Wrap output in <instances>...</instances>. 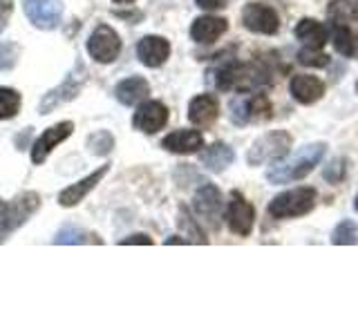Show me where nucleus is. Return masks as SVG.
<instances>
[{
    "label": "nucleus",
    "mask_w": 358,
    "mask_h": 335,
    "mask_svg": "<svg viewBox=\"0 0 358 335\" xmlns=\"http://www.w3.org/2000/svg\"><path fill=\"white\" fill-rule=\"evenodd\" d=\"M273 70L262 61H227L215 70V87L222 92H257L273 83Z\"/></svg>",
    "instance_id": "nucleus-1"
},
{
    "label": "nucleus",
    "mask_w": 358,
    "mask_h": 335,
    "mask_svg": "<svg viewBox=\"0 0 358 335\" xmlns=\"http://www.w3.org/2000/svg\"><path fill=\"white\" fill-rule=\"evenodd\" d=\"M327 154V143L318 141V143H309L305 148H300L294 156H285V159L275 161L271 168L266 170L268 184H291V181H300L307 174L316 170V165H320L322 156Z\"/></svg>",
    "instance_id": "nucleus-2"
},
{
    "label": "nucleus",
    "mask_w": 358,
    "mask_h": 335,
    "mask_svg": "<svg viewBox=\"0 0 358 335\" xmlns=\"http://www.w3.org/2000/svg\"><path fill=\"white\" fill-rule=\"evenodd\" d=\"M316 199H318V193H316V188H311V186L285 190V193H280L271 199V204H268V215L275 219L305 217L316 208Z\"/></svg>",
    "instance_id": "nucleus-3"
},
{
    "label": "nucleus",
    "mask_w": 358,
    "mask_h": 335,
    "mask_svg": "<svg viewBox=\"0 0 358 335\" xmlns=\"http://www.w3.org/2000/svg\"><path fill=\"white\" fill-rule=\"evenodd\" d=\"M291 145H294V137L287 130H271L262 134L260 139H255L249 154H246V161L253 168L275 163L291 152Z\"/></svg>",
    "instance_id": "nucleus-4"
},
{
    "label": "nucleus",
    "mask_w": 358,
    "mask_h": 335,
    "mask_svg": "<svg viewBox=\"0 0 358 335\" xmlns=\"http://www.w3.org/2000/svg\"><path fill=\"white\" fill-rule=\"evenodd\" d=\"M38 208H41V197L36 193H22L16 199L5 201L3 210H0V244L14 230H18Z\"/></svg>",
    "instance_id": "nucleus-5"
},
{
    "label": "nucleus",
    "mask_w": 358,
    "mask_h": 335,
    "mask_svg": "<svg viewBox=\"0 0 358 335\" xmlns=\"http://www.w3.org/2000/svg\"><path fill=\"white\" fill-rule=\"evenodd\" d=\"M85 78H87V72H85L83 63L76 61L72 72H67V76L63 78V83L56 85L54 89H50V92L43 96V100L38 103L41 114H50V112H54L56 107H61L65 103H70V100H74L78 94H81V89L85 85Z\"/></svg>",
    "instance_id": "nucleus-6"
},
{
    "label": "nucleus",
    "mask_w": 358,
    "mask_h": 335,
    "mask_svg": "<svg viewBox=\"0 0 358 335\" xmlns=\"http://www.w3.org/2000/svg\"><path fill=\"white\" fill-rule=\"evenodd\" d=\"M229 117L240 128L255 121H266L271 119V103L260 92H242L229 103Z\"/></svg>",
    "instance_id": "nucleus-7"
},
{
    "label": "nucleus",
    "mask_w": 358,
    "mask_h": 335,
    "mask_svg": "<svg viewBox=\"0 0 358 335\" xmlns=\"http://www.w3.org/2000/svg\"><path fill=\"white\" fill-rule=\"evenodd\" d=\"M224 219H227V226L233 234L249 237L255 223V210L249 201L244 199V195H240L238 190H233L227 210H224Z\"/></svg>",
    "instance_id": "nucleus-8"
},
{
    "label": "nucleus",
    "mask_w": 358,
    "mask_h": 335,
    "mask_svg": "<svg viewBox=\"0 0 358 335\" xmlns=\"http://www.w3.org/2000/svg\"><path fill=\"white\" fill-rule=\"evenodd\" d=\"M87 52L96 63H112L121 54V38L110 25H99L87 40Z\"/></svg>",
    "instance_id": "nucleus-9"
},
{
    "label": "nucleus",
    "mask_w": 358,
    "mask_h": 335,
    "mask_svg": "<svg viewBox=\"0 0 358 335\" xmlns=\"http://www.w3.org/2000/svg\"><path fill=\"white\" fill-rule=\"evenodd\" d=\"M242 25L253 34L273 36L280 29V16L273 7L262 3H251L242 9Z\"/></svg>",
    "instance_id": "nucleus-10"
},
{
    "label": "nucleus",
    "mask_w": 358,
    "mask_h": 335,
    "mask_svg": "<svg viewBox=\"0 0 358 335\" xmlns=\"http://www.w3.org/2000/svg\"><path fill=\"white\" fill-rule=\"evenodd\" d=\"M193 208H195L199 219H204L210 228H217L220 226V217L224 212V199H222L220 188L213 186V184L201 186L195 193Z\"/></svg>",
    "instance_id": "nucleus-11"
},
{
    "label": "nucleus",
    "mask_w": 358,
    "mask_h": 335,
    "mask_svg": "<svg viewBox=\"0 0 358 335\" xmlns=\"http://www.w3.org/2000/svg\"><path fill=\"white\" fill-rule=\"evenodd\" d=\"M22 7L31 25L38 29H54L63 14L61 0H22Z\"/></svg>",
    "instance_id": "nucleus-12"
},
{
    "label": "nucleus",
    "mask_w": 358,
    "mask_h": 335,
    "mask_svg": "<svg viewBox=\"0 0 358 335\" xmlns=\"http://www.w3.org/2000/svg\"><path fill=\"white\" fill-rule=\"evenodd\" d=\"M168 123V107L162 100H143L132 117V126L143 134L159 132Z\"/></svg>",
    "instance_id": "nucleus-13"
},
{
    "label": "nucleus",
    "mask_w": 358,
    "mask_h": 335,
    "mask_svg": "<svg viewBox=\"0 0 358 335\" xmlns=\"http://www.w3.org/2000/svg\"><path fill=\"white\" fill-rule=\"evenodd\" d=\"M72 130H74L72 121L56 123V126H52V128L45 130V132L41 134V137H38L36 141H34V145H31V161L36 163V165H41L45 159H48L50 152L56 148V145L63 143L67 137H70Z\"/></svg>",
    "instance_id": "nucleus-14"
},
{
    "label": "nucleus",
    "mask_w": 358,
    "mask_h": 335,
    "mask_svg": "<svg viewBox=\"0 0 358 335\" xmlns=\"http://www.w3.org/2000/svg\"><path fill=\"white\" fill-rule=\"evenodd\" d=\"M289 92L291 98L300 105H313L316 100H320L324 96V83L318 76L311 74H296L289 81Z\"/></svg>",
    "instance_id": "nucleus-15"
},
{
    "label": "nucleus",
    "mask_w": 358,
    "mask_h": 335,
    "mask_svg": "<svg viewBox=\"0 0 358 335\" xmlns=\"http://www.w3.org/2000/svg\"><path fill=\"white\" fill-rule=\"evenodd\" d=\"M110 170V165H101L99 170H94L92 174H87L85 179H81L78 184L70 186V188H65L61 190V195H59V204L65 206V208H72L76 204H81V201L92 193V190L101 184V179H103Z\"/></svg>",
    "instance_id": "nucleus-16"
},
{
    "label": "nucleus",
    "mask_w": 358,
    "mask_h": 335,
    "mask_svg": "<svg viewBox=\"0 0 358 335\" xmlns=\"http://www.w3.org/2000/svg\"><path fill=\"white\" fill-rule=\"evenodd\" d=\"M137 56L145 67H162L171 56V43L164 36H143L137 45Z\"/></svg>",
    "instance_id": "nucleus-17"
},
{
    "label": "nucleus",
    "mask_w": 358,
    "mask_h": 335,
    "mask_svg": "<svg viewBox=\"0 0 358 335\" xmlns=\"http://www.w3.org/2000/svg\"><path fill=\"white\" fill-rule=\"evenodd\" d=\"M296 40L302 43V47L309 50H322L329 40V29L318 22L316 18H302L294 29Z\"/></svg>",
    "instance_id": "nucleus-18"
},
{
    "label": "nucleus",
    "mask_w": 358,
    "mask_h": 335,
    "mask_svg": "<svg viewBox=\"0 0 358 335\" xmlns=\"http://www.w3.org/2000/svg\"><path fill=\"white\" fill-rule=\"evenodd\" d=\"M220 117V103L215 96L210 94H199L190 100L188 105V119L197 128H208L217 121Z\"/></svg>",
    "instance_id": "nucleus-19"
},
{
    "label": "nucleus",
    "mask_w": 358,
    "mask_h": 335,
    "mask_svg": "<svg viewBox=\"0 0 358 335\" xmlns=\"http://www.w3.org/2000/svg\"><path fill=\"white\" fill-rule=\"evenodd\" d=\"M162 148L175 154H195L204 148V137L199 130H175L162 141Z\"/></svg>",
    "instance_id": "nucleus-20"
},
{
    "label": "nucleus",
    "mask_w": 358,
    "mask_h": 335,
    "mask_svg": "<svg viewBox=\"0 0 358 335\" xmlns=\"http://www.w3.org/2000/svg\"><path fill=\"white\" fill-rule=\"evenodd\" d=\"M229 29V20L220 16H199L190 25V38L195 43H215L220 36H224Z\"/></svg>",
    "instance_id": "nucleus-21"
},
{
    "label": "nucleus",
    "mask_w": 358,
    "mask_h": 335,
    "mask_svg": "<svg viewBox=\"0 0 358 335\" xmlns=\"http://www.w3.org/2000/svg\"><path fill=\"white\" fill-rule=\"evenodd\" d=\"M148 94H150V85L141 76H130L115 87L117 100L121 105H128V107L141 103L143 98H148Z\"/></svg>",
    "instance_id": "nucleus-22"
},
{
    "label": "nucleus",
    "mask_w": 358,
    "mask_h": 335,
    "mask_svg": "<svg viewBox=\"0 0 358 335\" xmlns=\"http://www.w3.org/2000/svg\"><path fill=\"white\" fill-rule=\"evenodd\" d=\"M329 40L341 56H354L358 52V34L356 27L343 22H329Z\"/></svg>",
    "instance_id": "nucleus-23"
},
{
    "label": "nucleus",
    "mask_w": 358,
    "mask_h": 335,
    "mask_svg": "<svg viewBox=\"0 0 358 335\" xmlns=\"http://www.w3.org/2000/svg\"><path fill=\"white\" fill-rule=\"evenodd\" d=\"M233 159H235V154L227 143H213L199 154L201 165L210 172H224L233 163Z\"/></svg>",
    "instance_id": "nucleus-24"
},
{
    "label": "nucleus",
    "mask_w": 358,
    "mask_h": 335,
    "mask_svg": "<svg viewBox=\"0 0 358 335\" xmlns=\"http://www.w3.org/2000/svg\"><path fill=\"white\" fill-rule=\"evenodd\" d=\"M327 18L329 22H343V25L358 27V7L350 0H331L327 5Z\"/></svg>",
    "instance_id": "nucleus-25"
},
{
    "label": "nucleus",
    "mask_w": 358,
    "mask_h": 335,
    "mask_svg": "<svg viewBox=\"0 0 358 335\" xmlns=\"http://www.w3.org/2000/svg\"><path fill=\"white\" fill-rule=\"evenodd\" d=\"M20 110V94L11 87H0V121L14 119Z\"/></svg>",
    "instance_id": "nucleus-26"
},
{
    "label": "nucleus",
    "mask_w": 358,
    "mask_h": 335,
    "mask_svg": "<svg viewBox=\"0 0 358 335\" xmlns=\"http://www.w3.org/2000/svg\"><path fill=\"white\" fill-rule=\"evenodd\" d=\"M356 237H358V226L352 219H345V221H341L338 226L334 228L331 244H336V246H352V244L358 241Z\"/></svg>",
    "instance_id": "nucleus-27"
},
{
    "label": "nucleus",
    "mask_w": 358,
    "mask_h": 335,
    "mask_svg": "<svg viewBox=\"0 0 358 335\" xmlns=\"http://www.w3.org/2000/svg\"><path fill=\"white\" fill-rule=\"evenodd\" d=\"M87 148L96 156H106L115 148V137H112L108 130H99L96 134H92V137L87 139Z\"/></svg>",
    "instance_id": "nucleus-28"
},
{
    "label": "nucleus",
    "mask_w": 358,
    "mask_h": 335,
    "mask_svg": "<svg viewBox=\"0 0 358 335\" xmlns=\"http://www.w3.org/2000/svg\"><path fill=\"white\" fill-rule=\"evenodd\" d=\"M298 63L305 65V67H327L329 65V56L324 54L322 50H309V47H302L298 52Z\"/></svg>",
    "instance_id": "nucleus-29"
},
{
    "label": "nucleus",
    "mask_w": 358,
    "mask_h": 335,
    "mask_svg": "<svg viewBox=\"0 0 358 335\" xmlns=\"http://www.w3.org/2000/svg\"><path fill=\"white\" fill-rule=\"evenodd\" d=\"M87 237H90V234L83 232L81 228H76V226H63L59 230V234H56L54 244H85V241H90Z\"/></svg>",
    "instance_id": "nucleus-30"
},
{
    "label": "nucleus",
    "mask_w": 358,
    "mask_h": 335,
    "mask_svg": "<svg viewBox=\"0 0 358 335\" xmlns=\"http://www.w3.org/2000/svg\"><path fill=\"white\" fill-rule=\"evenodd\" d=\"M322 174H324V179H327L329 184H338V181H343L345 174H347V161H345V159H334V161L322 170Z\"/></svg>",
    "instance_id": "nucleus-31"
},
{
    "label": "nucleus",
    "mask_w": 358,
    "mask_h": 335,
    "mask_svg": "<svg viewBox=\"0 0 358 335\" xmlns=\"http://www.w3.org/2000/svg\"><path fill=\"white\" fill-rule=\"evenodd\" d=\"M18 61V45H0V70H11Z\"/></svg>",
    "instance_id": "nucleus-32"
},
{
    "label": "nucleus",
    "mask_w": 358,
    "mask_h": 335,
    "mask_svg": "<svg viewBox=\"0 0 358 335\" xmlns=\"http://www.w3.org/2000/svg\"><path fill=\"white\" fill-rule=\"evenodd\" d=\"M179 223H182V226H186L190 232H193V237H195V241L197 244H206V237H204V232H201L197 226H195V221L190 219L188 215H186V210H182V219H179Z\"/></svg>",
    "instance_id": "nucleus-33"
},
{
    "label": "nucleus",
    "mask_w": 358,
    "mask_h": 335,
    "mask_svg": "<svg viewBox=\"0 0 358 335\" xmlns=\"http://www.w3.org/2000/svg\"><path fill=\"white\" fill-rule=\"evenodd\" d=\"M195 3L199 9H204V11H220L229 5V0H195Z\"/></svg>",
    "instance_id": "nucleus-34"
},
{
    "label": "nucleus",
    "mask_w": 358,
    "mask_h": 335,
    "mask_svg": "<svg viewBox=\"0 0 358 335\" xmlns=\"http://www.w3.org/2000/svg\"><path fill=\"white\" fill-rule=\"evenodd\" d=\"M11 9H14V0H0V31L5 29Z\"/></svg>",
    "instance_id": "nucleus-35"
},
{
    "label": "nucleus",
    "mask_w": 358,
    "mask_h": 335,
    "mask_svg": "<svg viewBox=\"0 0 358 335\" xmlns=\"http://www.w3.org/2000/svg\"><path fill=\"white\" fill-rule=\"evenodd\" d=\"M119 244H121V246H128V244H145V246H150L152 239L148 237V234L137 232V234H130V237H126V239H121Z\"/></svg>",
    "instance_id": "nucleus-36"
},
{
    "label": "nucleus",
    "mask_w": 358,
    "mask_h": 335,
    "mask_svg": "<svg viewBox=\"0 0 358 335\" xmlns=\"http://www.w3.org/2000/svg\"><path fill=\"white\" fill-rule=\"evenodd\" d=\"M166 244L171 246V244H188L186 239H179V237H173V239H166Z\"/></svg>",
    "instance_id": "nucleus-37"
},
{
    "label": "nucleus",
    "mask_w": 358,
    "mask_h": 335,
    "mask_svg": "<svg viewBox=\"0 0 358 335\" xmlns=\"http://www.w3.org/2000/svg\"><path fill=\"white\" fill-rule=\"evenodd\" d=\"M115 3H121V5H130V3H134V0H115Z\"/></svg>",
    "instance_id": "nucleus-38"
},
{
    "label": "nucleus",
    "mask_w": 358,
    "mask_h": 335,
    "mask_svg": "<svg viewBox=\"0 0 358 335\" xmlns=\"http://www.w3.org/2000/svg\"><path fill=\"white\" fill-rule=\"evenodd\" d=\"M354 206H356V212H358V195H356V199H354Z\"/></svg>",
    "instance_id": "nucleus-39"
},
{
    "label": "nucleus",
    "mask_w": 358,
    "mask_h": 335,
    "mask_svg": "<svg viewBox=\"0 0 358 335\" xmlns=\"http://www.w3.org/2000/svg\"><path fill=\"white\" fill-rule=\"evenodd\" d=\"M3 206H5V201H3V199H0V210H3Z\"/></svg>",
    "instance_id": "nucleus-40"
},
{
    "label": "nucleus",
    "mask_w": 358,
    "mask_h": 335,
    "mask_svg": "<svg viewBox=\"0 0 358 335\" xmlns=\"http://www.w3.org/2000/svg\"><path fill=\"white\" fill-rule=\"evenodd\" d=\"M356 94H358V83H356Z\"/></svg>",
    "instance_id": "nucleus-41"
},
{
    "label": "nucleus",
    "mask_w": 358,
    "mask_h": 335,
    "mask_svg": "<svg viewBox=\"0 0 358 335\" xmlns=\"http://www.w3.org/2000/svg\"><path fill=\"white\" fill-rule=\"evenodd\" d=\"M356 5H358V0H356Z\"/></svg>",
    "instance_id": "nucleus-42"
}]
</instances>
